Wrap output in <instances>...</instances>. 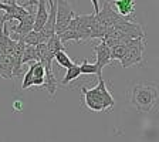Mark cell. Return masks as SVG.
Returning <instances> with one entry per match:
<instances>
[{"mask_svg":"<svg viewBox=\"0 0 159 142\" xmlns=\"http://www.w3.org/2000/svg\"><path fill=\"white\" fill-rule=\"evenodd\" d=\"M155 2H156V3H158V4H159V0H155Z\"/></svg>","mask_w":159,"mask_h":142,"instance_id":"19","label":"cell"},{"mask_svg":"<svg viewBox=\"0 0 159 142\" xmlns=\"http://www.w3.org/2000/svg\"><path fill=\"white\" fill-rule=\"evenodd\" d=\"M21 107H23V104L20 103V101H16V103H14V108H16V111H21Z\"/></svg>","mask_w":159,"mask_h":142,"instance_id":"16","label":"cell"},{"mask_svg":"<svg viewBox=\"0 0 159 142\" xmlns=\"http://www.w3.org/2000/svg\"><path fill=\"white\" fill-rule=\"evenodd\" d=\"M80 70H81V74L84 76H97V77H102L101 73L98 71V67H97L95 63H89L88 60H83V63L80 66Z\"/></svg>","mask_w":159,"mask_h":142,"instance_id":"10","label":"cell"},{"mask_svg":"<svg viewBox=\"0 0 159 142\" xmlns=\"http://www.w3.org/2000/svg\"><path fill=\"white\" fill-rule=\"evenodd\" d=\"M47 47H48V50L54 54V57H56V54L58 53V51H66V46H64V43L60 40V37L57 36V34H54V36L47 41Z\"/></svg>","mask_w":159,"mask_h":142,"instance_id":"11","label":"cell"},{"mask_svg":"<svg viewBox=\"0 0 159 142\" xmlns=\"http://www.w3.org/2000/svg\"><path fill=\"white\" fill-rule=\"evenodd\" d=\"M57 6V14H56V34L60 36L68 29L71 20L75 17V13L73 11L70 6L68 0H54Z\"/></svg>","mask_w":159,"mask_h":142,"instance_id":"5","label":"cell"},{"mask_svg":"<svg viewBox=\"0 0 159 142\" xmlns=\"http://www.w3.org/2000/svg\"><path fill=\"white\" fill-rule=\"evenodd\" d=\"M80 76H81V70H80V66L74 64L73 67L67 68V73H66V76H64V78H63V81H61V84H63V85H67V84L71 83L73 80L78 78Z\"/></svg>","mask_w":159,"mask_h":142,"instance_id":"12","label":"cell"},{"mask_svg":"<svg viewBox=\"0 0 159 142\" xmlns=\"http://www.w3.org/2000/svg\"><path fill=\"white\" fill-rule=\"evenodd\" d=\"M54 60H57V63H58L60 67H64V68H70V67H73L75 63H73V60L67 56L66 51H58L54 57Z\"/></svg>","mask_w":159,"mask_h":142,"instance_id":"13","label":"cell"},{"mask_svg":"<svg viewBox=\"0 0 159 142\" xmlns=\"http://www.w3.org/2000/svg\"><path fill=\"white\" fill-rule=\"evenodd\" d=\"M3 6H4V3L3 2H0V10H3Z\"/></svg>","mask_w":159,"mask_h":142,"instance_id":"18","label":"cell"},{"mask_svg":"<svg viewBox=\"0 0 159 142\" xmlns=\"http://www.w3.org/2000/svg\"><path fill=\"white\" fill-rule=\"evenodd\" d=\"M58 37L63 43H68L71 40L85 43L88 40L99 39L98 30H97L95 14H81V16H75L71 20L68 29H67L63 34H60Z\"/></svg>","mask_w":159,"mask_h":142,"instance_id":"1","label":"cell"},{"mask_svg":"<svg viewBox=\"0 0 159 142\" xmlns=\"http://www.w3.org/2000/svg\"><path fill=\"white\" fill-rule=\"evenodd\" d=\"M29 66H30V68L26 73V76H24L23 83H21V88L23 89H27L29 87L34 85V67H33V63H29Z\"/></svg>","mask_w":159,"mask_h":142,"instance_id":"14","label":"cell"},{"mask_svg":"<svg viewBox=\"0 0 159 142\" xmlns=\"http://www.w3.org/2000/svg\"><path fill=\"white\" fill-rule=\"evenodd\" d=\"M93 2V6H94V14H98L99 13V4H98V0H91Z\"/></svg>","mask_w":159,"mask_h":142,"instance_id":"15","label":"cell"},{"mask_svg":"<svg viewBox=\"0 0 159 142\" xmlns=\"http://www.w3.org/2000/svg\"><path fill=\"white\" fill-rule=\"evenodd\" d=\"M109 4L119 16L125 19H129L135 10V0H114L109 2Z\"/></svg>","mask_w":159,"mask_h":142,"instance_id":"9","label":"cell"},{"mask_svg":"<svg viewBox=\"0 0 159 142\" xmlns=\"http://www.w3.org/2000/svg\"><path fill=\"white\" fill-rule=\"evenodd\" d=\"M94 50H95V56H97L95 64L98 67V71L102 74V68L105 66H108V64H111V61H112V58H111V47L105 41L101 40V43L97 44L94 47Z\"/></svg>","mask_w":159,"mask_h":142,"instance_id":"7","label":"cell"},{"mask_svg":"<svg viewBox=\"0 0 159 142\" xmlns=\"http://www.w3.org/2000/svg\"><path fill=\"white\" fill-rule=\"evenodd\" d=\"M84 95V103L87 108L95 112H109L115 105L114 97L108 91L102 77H98V84L94 88L81 87Z\"/></svg>","mask_w":159,"mask_h":142,"instance_id":"3","label":"cell"},{"mask_svg":"<svg viewBox=\"0 0 159 142\" xmlns=\"http://www.w3.org/2000/svg\"><path fill=\"white\" fill-rule=\"evenodd\" d=\"M124 46H125V53H124L122 58L119 60V63L124 68L139 64L143 60V50H145V39L143 37L128 40L124 43Z\"/></svg>","mask_w":159,"mask_h":142,"instance_id":"4","label":"cell"},{"mask_svg":"<svg viewBox=\"0 0 159 142\" xmlns=\"http://www.w3.org/2000/svg\"><path fill=\"white\" fill-rule=\"evenodd\" d=\"M47 2H48V7L51 9V7L54 6V0H47Z\"/></svg>","mask_w":159,"mask_h":142,"instance_id":"17","label":"cell"},{"mask_svg":"<svg viewBox=\"0 0 159 142\" xmlns=\"http://www.w3.org/2000/svg\"><path fill=\"white\" fill-rule=\"evenodd\" d=\"M3 3H4V6H3L4 14L2 16V19H3L6 23L9 20H13V19H16L20 21V20H23L29 13H31V11H29L23 4H17L16 0H4Z\"/></svg>","mask_w":159,"mask_h":142,"instance_id":"6","label":"cell"},{"mask_svg":"<svg viewBox=\"0 0 159 142\" xmlns=\"http://www.w3.org/2000/svg\"><path fill=\"white\" fill-rule=\"evenodd\" d=\"M131 105L141 114H151L158 107L159 93L155 83L139 81L135 83L129 93Z\"/></svg>","mask_w":159,"mask_h":142,"instance_id":"2","label":"cell"},{"mask_svg":"<svg viewBox=\"0 0 159 142\" xmlns=\"http://www.w3.org/2000/svg\"><path fill=\"white\" fill-rule=\"evenodd\" d=\"M50 11H48V2L47 0H39L37 3V11H36V20H34L33 31H40L46 26L48 20Z\"/></svg>","mask_w":159,"mask_h":142,"instance_id":"8","label":"cell"}]
</instances>
